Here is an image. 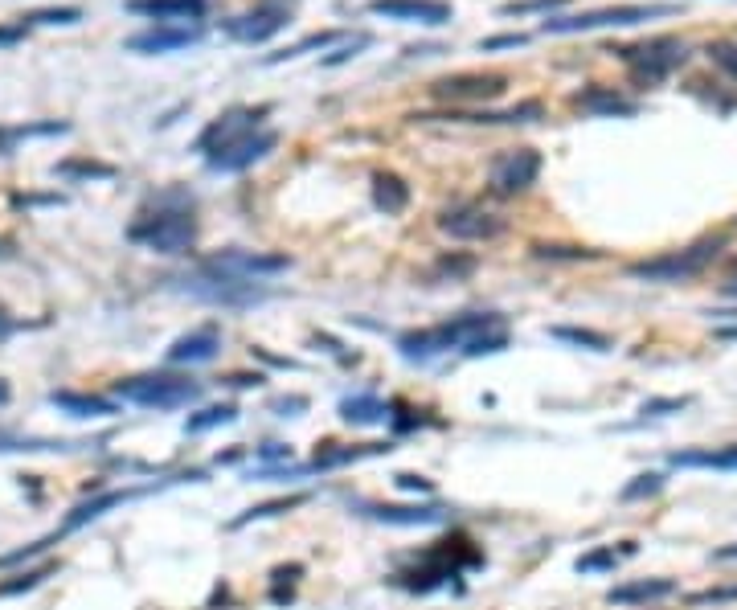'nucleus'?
Here are the masks:
<instances>
[{
  "label": "nucleus",
  "instance_id": "nucleus-28",
  "mask_svg": "<svg viewBox=\"0 0 737 610\" xmlns=\"http://www.w3.org/2000/svg\"><path fill=\"white\" fill-rule=\"evenodd\" d=\"M574 103L590 115H635V103L615 95V91H606V86H590V91H582Z\"/></svg>",
  "mask_w": 737,
  "mask_h": 610
},
{
  "label": "nucleus",
  "instance_id": "nucleus-3",
  "mask_svg": "<svg viewBox=\"0 0 737 610\" xmlns=\"http://www.w3.org/2000/svg\"><path fill=\"white\" fill-rule=\"evenodd\" d=\"M475 565H484V553L475 549L467 537H447V541H435V545H430V549L414 561V570L394 574V586H402V590H410V594H430V590L447 586L451 578L475 570Z\"/></svg>",
  "mask_w": 737,
  "mask_h": 610
},
{
  "label": "nucleus",
  "instance_id": "nucleus-40",
  "mask_svg": "<svg viewBox=\"0 0 737 610\" xmlns=\"http://www.w3.org/2000/svg\"><path fill=\"white\" fill-rule=\"evenodd\" d=\"M733 598H737V586H725V590H701V594H692L688 602L692 606H709V602L717 606V602H733Z\"/></svg>",
  "mask_w": 737,
  "mask_h": 610
},
{
  "label": "nucleus",
  "instance_id": "nucleus-18",
  "mask_svg": "<svg viewBox=\"0 0 737 610\" xmlns=\"http://www.w3.org/2000/svg\"><path fill=\"white\" fill-rule=\"evenodd\" d=\"M218 353H222V328L218 324H205V328H193V332L172 340L164 361L168 365H209Z\"/></svg>",
  "mask_w": 737,
  "mask_h": 610
},
{
  "label": "nucleus",
  "instance_id": "nucleus-4",
  "mask_svg": "<svg viewBox=\"0 0 737 610\" xmlns=\"http://www.w3.org/2000/svg\"><path fill=\"white\" fill-rule=\"evenodd\" d=\"M177 291L197 299V303H213V308H254V303H263L271 295L263 279L226 275V271L209 267V263H197V271L177 279Z\"/></svg>",
  "mask_w": 737,
  "mask_h": 610
},
{
  "label": "nucleus",
  "instance_id": "nucleus-46",
  "mask_svg": "<svg viewBox=\"0 0 737 610\" xmlns=\"http://www.w3.org/2000/svg\"><path fill=\"white\" fill-rule=\"evenodd\" d=\"M713 561H737V545H725V549H713Z\"/></svg>",
  "mask_w": 737,
  "mask_h": 610
},
{
  "label": "nucleus",
  "instance_id": "nucleus-15",
  "mask_svg": "<svg viewBox=\"0 0 737 610\" xmlns=\"http://www.w3.org/2000/svg\"><path fill=\"white\" fill-rule=\"evenodd\" d=\"M504 74H451V78H439L430 91L443 103H492L504 95Z\"/></svg>",
  "mask_w": 737,
  "mask_h": 610
},
{
  "label": "nucleus",
  "instance_id": "nucleus-9",
  "mask_svg": "<svg viewBox=\"0 0 737 610\" xmlns=\"http://www.w3.org/2000/svg\"><path fill=\"white\" fill-rule=\"evenodd\" d=\"M439 230L459 238V242H492L504 234V217L480 201H459V205H447L439 213Z\"/></svg>",
  "mask_w": 737,
  "mask_h": 610
},
{
  "label": "nucleus",
  "instance_id": "nucleus-42",
  "mask_svg": "<svg viewBox=\"0 0 737 610\" xmlns=\"http://www.w3.org/2000/svg\"><path fill=\"white\" fill-rule=\"evenodd\" d=\"M398 488H406V492H422V496L435 492V488H430V479H422V475H398Z\"/></svg>",
  "mask_w": 737,
  "mask_h": 610
},
{
  "label": "nucleus",
  "instance_id": "nucleus-22",
  "mask_svg": "<svg viewBox=\"0 0 737 610\" xmlns=\"http://www.w3.org/2000/svg\"><path fill=\"white\" fill-rule=\"evenodd\" d=\"M672 594H676L672 578H639V582H627V586H611L606 590V602L611 606H647V602H660V598H672Z\"/></svg>",
  "mask_w": 737,
  "mask_h": 610
},
{
  "label": "nucleus",
  "instance_id": "nucleus-47",
  "mask_svg": "<svg viewBox=\"0 0 737 610\" xmlns=\"http://www.w3.org/2000/svg\"><path fill=\"white\" fill-rule=\"evenodd\" d=\"M725 291H729V295H737V258H733V275H729V283H725Z\"/></svg>",
  "mask_w": 737,
  "mask_h": 610
},
{
  "label": "nucleus",
  "instance_id": "nucleus-13",
  "mask_svg": "<svg viewBox=\"0 0 737 610\" xmlns=\"http://www.w3.org/2000/svg\"><path fill=\"white\" fill-rule=\"evenodd\" d=\"M148 492H156V488H119V492H103V496H95V500H82L66 520H62V529H54L50 537H41L37 541V553H46L50 545H58L62 537H70V533H78V529H86L91 520H99V516H107L111 508H123V504H132V500H140V496H148Z\"/></svg>",
  "mask_w": 737,
  "mask_h": 610
},
{
  "label": "nucleus",
  "instance_id": "nucleus-39",
  "mask_svg": "<svg viewBox=\"0 0 737 610\" xmlns=\"http://www.w3.org/2000/svg\"><path fill=\"white\" fill-rule=\"evenodd\" d=\"M688 410V398H652L643 402V418H664V414H680Z\"/></svg>",
  "mask_w": 737,
  "mask_h": 610
},
{
  "label": "nucleus",
  "instance_id": "nucleus-37",
  "mask_svg": "<svg viewBox=\"0 0 737 610\" xmlns=\"http://www.w3.org/2000/svg\"><path fill=\"white\" fill-rule=\"evenodd\" d=\"M664 488V475L660 471H647V475H635V484L623 488V500H643V496H656Z\"/></svg>",
  "mask_w": 737,
  "mask_h": 610
},
{
  "label": "nucleus",
  "instance_id": "nucleus-30",
  "mask_svg": "<svg viewBox=\"0 0 737 610\" xmlns=\"http://www.w3.org/2000/svg\"><path fill=\"white\" fill-rule=\"evenodd\" d=\"M308 496H279V500H267V504H254V508H246L242 516H234L230 520V529H246V525H254V520H271V516H283V512H291V508H299Z\"/></svg>",
  "mask_w": 737,
  "mask_h": 610
},
{
  "label": "nucleus",
  "instance_id": "nucleus-16",
  "mask_svg": "<svg viewBox=\"0 0 737 610\" xmlns=\"http://www.w3.org/2000/svg\"><path fill=\"white\" fill-rule=\"evenodd\" d=\"M201 263L218 267L226 275H242V279H267V275H279L291 267L287 254H254V250H222V254H209Z\"/></svg>",
  "mask_w": 737,
  "mask_h": 610
},
{
  "label": "nucleus",
  "instance_id": "nucleus-31",
  "mask_svg": "<svg viewBox=\"0 0 737 610\" xmlns=\"http://www.w3.org/2000/svg\"><path fill=\"white\" fill-rule=\"evenodd\" d=\"M230 422H238V406H234V402L209 406V410L185 418V434H205V430H213V426H230Z\"/></svg>",
  "mask_w": 737,
  "mask_h": 610
},
{
  "label": "nucleus",
  "instance_id": "nucleus-21",
  "mask_svg": "<svg viewBox=\"0 0 737 610\" xmlns=\"http://www.w3.org/2000/svg\"><path fill=\"white\" fill-rule=\"evenodd\" d=\"M209 0H127L132 13H144V17H156V25H189V21H201Z\"/></svg>",
  "mask_w": 737,
  "mask_h": 610
},
{
  "label": "nucleus",
  "instance_id": "nucleus-36",
  "mask_svg": "<svg viewBox=\"0 0 737 610\" xmlns=\"http://www.w3.org/2000/svg\"><path fill=\"white\" fill-rule=\"evenodd\" d=\"M50 574H58V561H50V565H41V570H29V574H21L17 582H5L0 586V594H25V590H33V586H41Z\"/></svg>",
  "mask_w": 737,
  "mask_h": 610
},
{
  "label": "nucleus",
  "instance_id": "nucleus-41",
  "mask_svg": "<svg viewBox=\"0 0 737 610\" xmlns=\"http://www.w3.org/2000/svg\"><path fill=\"white\" fill-rule=\"evenodd\" d=\"M553 5H566V0H520V5H504V13H533V9H553Z\"/></svg>",
  "mask_w": 737,
  "mask_h": 610
},
{
  "label": "nucleus",
  "instance_id": "nucleus-43",
  "mask_svg": "<svg viewBox=\"0 0 737 610\" xmlns=\"http://www.w3.org/2000/svg\"><path fill=\"white\" fill-rule=\"evenodd\" d=\"M484 50H504V46H525V37L520 33H512V37H488V41H480Z\"/></svg>",
  "mask_w": 737,
  "mask_h": 610
},
{
  "label": "nucleus",
  "instance_id": "nucleus-48",
  "mask_svg": "<svg viewBox=\"0 0 737 610\" xmlns=\"http://www.w3.org/2000/svg\"><path fill=\"white\" fill-rule=\"evenodd\" d=\"M5 402H9V385H5V381H0V406H5Z\"/></svg>",
  "mask_w": 737,
  "mask_h": 610
},
{
  "label": "nucleus",
  "instance_id": "nucleus-44",
  "mask_svg": "<svg viewBox=\"0 0 737 610\" xmlns=\"http://www.w3.org/2000/svg\"><path fill=\"white\" fill-rule=\"evenodd\" d=\"M275 410H279V418H295L291 410H308V398H283V402H275Z\"/></svg>",
  "mask_w": 737,
  "mask_h": 610
},
{
  "label": "nucleus",
  "instance_id": "nucleus-6",
  "mask_svg": "<svg viewBox=\"0 0 737 610\" xmlns=\"http://www.w3.org/2000/svg\"><path fill=\"white\" fill-rule=\"evenodd\" d=\"M725 238H701L684 250H672V254H660V258H643V263H631L627 275L639 279V283H684L692 275H701L713 258L721 254Z\"/></svg>",
  "mask_w": 737,
  "mask_h": 610
},
{
  "label": "nucleus",
  "instance_id": "nucleus-17",
  "mask_svg": "<svg viewBox=\"0 0 737 610\" xmlns=\"http://www.w3.org/2000/svg\"><path fill=\"white\" fill-rule=\"evenodd\" d=\"M275 144H279V136L271 132V127H263V132H254V136H246V140L230 144L226 152H218V156H209L205 164H209L213 172H246L250 164H258V160H267V156L275 152Z\"/></svg>",
  "mask_w": 737,
  "mask_h": 610
},
{
  "label": "nucleus",
  "instance_id": "nucleus-1",
  "mask_svg": "<svg viewBox=\"0 0 737 610\" xmlns=\"http://www.w3.org/2000/svg\"><path fill=\"white\" fill-rule=\"evenodd\" d=\"M398 348L406 361H430L443 353H463V357H492L508 348V324L500 312H467L455 316L439 328H422L398 336Z\"/></svg>",
  "mask_w": 737,
  "mask_h": 610
},
{
  "label": "nucleus",
  "instance_id": "nucleus-8",
  "mask_svg": "<svg viewBox=\"0 0 737 610\" xmlns=\"http://www.w3.org/2000/svg\"><path fill=\"white\" fill-rule=\"evenodd\" d=\"M676 13V5H615V9H594V13H578V17H549L541 25V33H590V29H623V25H639V21H656Z\"/></svg>",
  "mask_w": 737,
  "mask_h": 610
},
{
  "label": "nucleus",
  "instance_id": "nucleus-5",
  "mask_svg": "<svg viewBox=\"0 0 737 610\" xmlns=\"http://www.w3.org/2000/svg\"><path fill=\"white\" fill-rule=\"evenodd\" d=\"M201 394H205L201 381L172 377V373H140V377L115 381V398L144 406V410H185V406L201 402Z\"/></svg>",
  "mask_w": 737,
  "mask_h": 610
},
{
  "label": "nucleus",
  "instance_id": "nucleus-14",
  "mask_svg": "<svg viewBox=\"0 0 737 610\" xmlns=\"http://www.w3.org/2000/svg\"><path fill=\"white\" fill-rule=\"evenodd\" d=\"M349 508L365 520L377 525H394V529H426V525H443L447 508L439 504H373V500H349Z\"/></svg>",
  "mask_w": 737,
  "mask_h": 610
},
{
  "label": "nucleus",
  "instance_id": "nucleus-34",
  "mask_svg": "<svg viewBox=\"0 0 737 610\" xmlns=\"http://www.w3.org/2000/svg\"><path fill=\"white\" fill-rule=\"evenodd\" d=\"M549 336L570 340V344H586V348H594V353H606V348H611V336H602V332H586V328H553Z\"/></svg>",
  "mask_w": 737,
  "mask_h": 610
},
{
  "label": "nucleus",
  "instance_id": "nucleus-25",
  "mask_svg": "<svg viewBox=\"0 0 737 610\" xmlns=\"http://www.w3.org/2000/svg\"><path fill=\"white\" fill-rule=\"evenodd\" d=\"M672 467H701V471H737V447H697V451H676Z\"/></svg>",
  "mask_w": 737,
  "mask_h": 610
},
{
  "label": "nucleus",
  "instance_id": "nucleus-19",
  "mask_svg": "<svg viewBox=\"0 0 737 610\" xmlns=\"http://www.w3.org/2000/svg\"><path fill=\"white\" fill-rule=\"evenodd\" d=\"M369 13L406 21V25H443L451 21V5L443 0H369Z\"/></svg>",
  "mask_w": 737,
  "mask_h": 610
},
{
  "label": "nucleus",
  "instance_id": "nucleus-20",
  "mask_svg": "<svg viewBox=\"0 0 737 610\" xmlns=\"http://www.w3.org/2000/svg\"><path fill=\"white\" fill-rule=\"evenodd\" d=\"M193 41H201V29L197 25H156L148 33L127 37L123 46L132 50V54H172V50L193 46Z\"/></svg>",
  "mask_w": 737,
  "mask_h": 610
},
{
  "label": "nucleus",
  "instance_id": "nucleus-32",
  "mask_svg": "<svg viewBox=\"0 0 737 610\" xmlns=\"http://www.w3.org/2000/svg\"><path fill=\"white\" fill-rule=\"evenodd\" d=\"M455 119H467V123H533L541 119V103H520L512 111H480V115H455Z\"/></svg>",
  "mask_w": 737,
  "mask_h": 610
},
{
  "label": "nucleus",
  "instance_id": "nucleus-12",
  "mask_svg": "<svg viewBox=\"0 0 737 610\" xmlns=\"http://www.w3.org/2000/svg\"><path fill=\"white\" fill-rule=\"evenodd\" d=\"M263 115H267V107H234V111L218 115V119H213L205 132H201L197 152H205V160H209V156L226 152L230 144H238V140H246V136H254V132H263Z\"/></svg>",
  "mask_w": 737,
  "mask_h": 610
},
{
  "label": "nucleus",
  "instance_id": "nucleus-38",
  "mask_svg": "<svg viewBox=\"0 0 737 610\" xmlns=\"http://www.w3.org/2000/svg\"><path fill=\"white\" fill-rule=\"evenodd\" d=\"M709 58H713L729 78H737V41H713V46H709Z\"/></svg>",
  "mask_w": 737,
  "mask_h": 610
},
{
  "label": "nucleus",
  "instance_id": "nucleus-23",
  "mask_svg": "<svg viewBox=\"0 0 737 610\" xmlns=\"http://www.w3.org/2000/svg\"><path fill=\"white\" fill-rule=\"evenodd\" d=\"M394 443H357V447H320L316 459L308 463V471H336V467H349V463H361V459H373V455H389Z\"/></svg>",
  "mask_w": 737,
  "mask_h": 610
},
{
  "label": "nucleus",
  "instance_id": "nucleus-33",
  "mask_svg": "<svg viewBox=\"0 0 737 610\" xmlns=\"http://www.w3.org/2000/svg\"><path fill=\"white\" fill-rule=\"evenodd\" d=\"M336 37H340V33H312V37L295 41V46H287V50L271 54V58H267V66H275V62H291V58H303V54H312V50H324V46H332Z\"/></svg>",
  "mask_w": 737,
  "mask_h": 610
},
{
  "label": "nucleus",
  "instance_id": "nucleus-10",
  "mask_svg": "<svg viewBox=\"0 0 737 610\" xmlns=\"http://www.w3.org/2000/svg\"><path fill=\"white\" fill-rule=\"evenodd\" d=\"M537 177H541V152H537V148H508V152H500V156L492 160V168H488V185H492V193H500V197H512V193L533 189Z\"/></svg>",
  "mask_w": 737,
  "mask_h": 610
},
{
  "label": "nucleus",
  "instance_id": "nucleus-35",
  "mask_svg": "<svg viewBox=\"0 0 737 610\" xmlns=\"http://www.w3.org/2000/svg\"><path fill=\"white\" fill-rule=\"evenodd\" d=\"M537 258H553V263H582V258H598V250L586 246H533Z\"/></svg>",
  "mask_w": 737,
  "mask_h": 610
},
{
  "label": "nucleus",
  "instance_id": "nucleus-26",
  "mask_svg": "<svg viewBox=\"0 0 737 610\" xmlns=\"http://www.w3.org/2000/svg\"><path fill=\"white\" fill-rule=\"evenodd\" d=\"M373 205L381 209V213H402L406 205H410V185L398 177V172H377L373 177Z\"/></svg>",
  "mask_w": 737,
  "mask_h": 610
},
{
  "label": "nucleus",
  "instance_id": "nucleus-11",
  "mask_svg": "<svg viewBox=\"0 0 737 610\" xmlns=\"http://www.w3.org/2000/svg\"><path fill=\"white\" fill-rule=\"evenodd\" d=\"M291 13H295V0H258L254 9L226 21V33L234 41H246V46H258V41L275 37L291 21Z\"/></svg>",
  "mask_w": 737,
  "mask_h": 610
},
{
  "label": "nucleus",
  "instance_id": "nucleus-24",
  "mask_svg": "<svg viewBox=\"0 0 737 610\" xmlns=\"http://www.w3.org/2000/svg\"><path fill=\"white\" fill-rule=\"evenodd\" d=\"M50 406H58L70 418H111L115 402L111 398H95V394H70V389H54Z\"/></svg>",
  "mask_w": 737,
  "mask_h": 610
},
{
  "label": "nucleus",
  "instance_id": "nucleus-27",
  "mask_svg": "<svg viewBox=\"0 0 737 610\" xmlns=\"http://www.w3.org/2000/svg\"><path fill=\"white\" fill-rule=\"evenodd\" d=\"M340 418L353 422V426H377V422L389 418V406L377 394H357V398H344L340 402Z\"/></svg>",
  "mask_w": 737,
  "mask_h": 610
},
{
  "label": "nucleus",
  "instance_id": "nucleus-29",
  "mask_svg": "<svg viewBox=\"0 0 737 610\" xmlns=\"http://www.w3.org/2000/svg\"><path fill=\"white\" fill-rule=\"evenodd\" d=\"M635 553V541H627L623 549H615V545H602V549H590V553H582L578 561H574V570L578 574H606V570H615L619 561H627Z\"/></svg>",
  "mask_w": 737,
  "mask_h": 610
},
{
  "label": "nucleus",
  "instance_id": "nucleus-7",
  "mask_svg": "<svg viewBox=\"0 0 737 610\" xmlns=\"http://www.w3.org/2000/svg\"><path fill=\"white\" fill-rule=\"evenodd\" d=\"M619 58H623V66L631 70V78L639 82V86H656V82H664L676 66H684V58H688V46L680 37H647V41H639V46H623V50H615Z\"/></svg>",
  "mask_w": 737,
  "mask_h": 610
},
{
  "label": "nucleus",
  "instance_id": "nucleus-45",
  "mask_svg": "<svg viewBox=\"0 0 737 610\" xmlns=\"http://www.w3.org/2000/svg\"><path fill=\"white\" fill-rule=\"evenodd\" d=\"M258 459H271V463H275V459H291V451H287V447H279V443H267L263 451H258Z\"/></svg>",
  "mask_w": 737,
  "mask_h": 610
},
{
  "label": "nucleus",
  "instance_id": "nucleus-2",
  "mask_svg": "<svg viewBox=\"0 0 737 610\" xmlns=\"http://www.w3.org/2000/svg\"><path fill=\"white\" fill-rule=\"evenodd\" d=\"M127 238L156 254H185L197 242V213L189 189H160L127 226Z\"/></svg>",
  "mask_w": 737,
  "mask_h": 610
}]
</instances>
